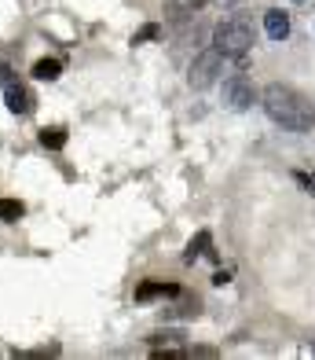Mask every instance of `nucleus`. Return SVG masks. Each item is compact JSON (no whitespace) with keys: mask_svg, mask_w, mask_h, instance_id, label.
I'll return each mask as SVG.
<instances>
[{"mask_svg":"<svg viewBox=\"0 0 315 360\" xmlns=\"http://www.w3.org/2000/svg\"><path fill=\"white\" fill-rule=\"evenodd\" d=\"M260 107H264V114H268L275 125L290 129V133H311V129H315V107H311V100L301 96L297 89L283 85V81H272V85L260 92Z\"/></svg>","mask_w":315,"mask_h":360,"instance_id":"f257e3e1","label":"nucleus"},{"mask_svg":"<svg viewBox=\"0 0 315 360\" xmlns=\"http://www.w3.org/2000/svg\"><path fill=\"white\" fill-rule=\"evenodd\" d=\"M213 48L224 59H246V52L253 48V22L246 15H231L217 30H213Z\"/></svg>","mask_w":315,"mask_h":360,"instance_id":"f03ea898","label":"nucleus"},{"mask_svg":"<svg viewBox=\"0 0 315 360\" xmlns=\"http://www.w3.org/2000/svg\"><path fill=\"white\" fill-rule=\"evenodd\" d=\"M220 74H224V56L217 52V48H206V52H198V56H194V63H191V70H187V85L202 92V89H209Z\"/></svg>","mask_w":315,"mask_h":360,"instance_id":"7ed1b4c3","label":"nucleus"},{"mask_svg":"<svg viewBox=\"0 0 315 360\" xmlns=\"http://www.w3.org/2000/svg\"><path fill=\"white\" fill-rule=\"evenodd\" d=\"M220 96H224V107H231V110H250V107L260 100L257 89H253V81L246 77V74H231V77H224Z\"/></svg>","mask_w":315,"mask_h":360,"instance_id":"20e7f679","label":"nucleus"},{"mask_svg":"<svg viewBox=\"0 0 315 360\" xmlns=\"http://www.w3.org/2000/svg\"><path fill=\"white\" fill-rule=\"evenodd\" d=\"M4 103L11 114H19V118H26V114H33V107H37V100H33V92L26 85H19V81H11V85H4Z\"/></svg>","mask_w":315,"mask_h":360,"instance_id":"39448f33","label":"nucleus"},{"mask_svg":"<svg viewBox=\"0 0 315 360\" xmlns=\"http://www.w3.org/2000/svg\"><path fill=\"white\" fill-rule=\"evenodd\" d=\"M180 287L176 283H165V280H147L136 287V302H154V298H176Z\"/></svg>","mask_w":315,"mask_h":360,"instance_id":"423d86ee","label":"nucleus"},{"mask_svg":"<svg viewBox=\"0 0 315 360\" xmlns=\"http://www.w3.org/2000/svg\"><path fill=\"white\" fill-rule=\"evenodd\" d=\"M264 30H268L272 41H286V37H290V15L279 11V8H272L268 15H264Z\"/></svg>","mask_w":315,"mask_h":360,"instance_id":"0eeeda50","label":"nucleus"},{"mask_svg":"<svg viewBox=\"0 0 315 360\" xmlns=\"http://www.w3.org/2000/svg\"><path fill=\"white\" fill-rule=\"evenodd\" d=\"M202 254H209L213 261H217V250H213V236H209V232H198V236L187 243V254H184V261L191 265V261H194V257H202Z\"/></svg>","mask_w":315,"mask_h":360,"instance_id":"6e6552de","label":"nucleus"},{"mask_svg":"<svg viewBox=\"0 0 315 360\" xmlns=\"http://www.w3.org/2000/svg\"><path fill=\"white\" fill-rule=\"evenodd\" d=\"M59 74H62L59 59H37V63H33V77H37V81H55Z\"/></svg>","mask_w":315,"mask_h":360,"instance_id":"1a4fd4ad","label":"nucleus"},{"mask_svg":"<svg viewBox=\"0 0 315 360\" xmlns=\"http://www.w3.org/2000/svg\"><path fill=\"white\" fill-rule=\"evenodd\" d=\"M41 143L48 147V151H59V147L66 143V129H41Z\"/></svg>","mask_w":315,"mask_h":360,"instance_id":"9d476101","label":"nucleus"},{"mask_svg":"<svg viewBox=\"0 0 315 360\" xmlns=\"http://www.w3.org/2000/svg\"><path fill=\"white\" fill-rule=\"evenodd\" d=\"M26 214V206L19 199H0V221H19Z\"/></svg>","mask_w":315,"mask_h":360,"instance_id":"9b49d317","label":"nucleus"},{"mask_svg":"<svg viewBox=\"0 0 315 360\" xmlns=\"http://www.w3.org/2000/svg\"><path fill=\"white\" fill-rule=\"evenodd\" d=\"M158 37H161V26L151 22V26H143L140 34H132V44H147V41H158Z\"/></svg>","mask_w":315,"mask_h":360,"instance_id":"f8f14e48","label":"nucleus"},{"mask_svg":"<svg viewBox=\"0 0 315 360\" xmlns=\"http://www.w3.org/2000/svg\"><path fill=\"white\" fill-rule=\"evenodd\" d=\"M165 316H198V298L194 302H184L176 309H165Z\"/></svg>","mask_w":315,"mask_h":360,"instance_id":"ddd939ff","label":"nucleus"},{"mask_svg":"<svg viewBox=\"0 0 315 360\" xmlns=\"http://www.w3.org/2000/svg\"><path fill=\"white\" fill-rule=\"evenodd\" d=\"M15 81V74H11V67H0V85H11Z\"/></svg>","mask_w":315,"mask_h":360,"instance_id":"4468645a","label":"nucleus"},{"mask_svg":"<svg viewBox=\"0 0 315 360\" xmlns=\"http://www.w3.org/2000/svg\"><path fill=\"white\" fill-rule=\"evenodd\" d=\"M213 283H217V287H224V283H231V272L224 269V272H217V276H213Z\"/></svg>","mask_w":315,"mask_h":360,"instance_id":"2eb2a0df","label":"nucleus"},{"mask_svg":"<svg viewBox=\"0 0 315 360\" xmlns=\"http://www.w3.org/2000/svg\"><path fill=\"white\" fill-rule=\"evenodd\" d=\"M194 356H217V349H209V346H198Z\"/></svg>","mask_w":315,"mask_h":360,"instance_id":"dca6fc26","label":"nucleus"},{"mask_svg":"<svg viewBox=\"0 0 315 360\" xmlns=\"http://www.w3.org/2000/svg\"><path fill=\"white\" fill-rule=\"evenodd\" d=\"M184 4H187V8H202V4H206V0H184Z\"/></svg>","mask_w":315,"mask_h":360,"instance_id":"f3484780","label":"nucleus"},{"mask_svg":"<svg viewBox=\"0 0 315 360\" xmlns=\"http://www.w3.org/2000/svg\"><path fill=\"white\" fill-rule=\"evenodd\" d=\"M220 4H235V0H220Z\"/></svg>","mask_w":315,"mask_h":360,"instance_id":"a211bd4d","label":"nucleus"},{"mask_svg":"<svg viewBox=\"0 0 315 360\" xmlns=\"http://www.w3.org/2000/svg\"><path fill=\"white\" fill-rule=\"evenodd\" d=\"M297 4H304V0H297Z\"/></svg>","mask_w":315,"mask_h":360,"instance_id":"6ab92c4d","label":"nucleus"},{"mask_svg":"<svg viewBox=\"0 0 315 360\" xmlns=\"http://www.w3.org/2000/svg\"><path fill=\"white\" fill-rule=\"evenodd\" d=\"M311 180H315V176H311Z\"/></svg>","mask_w":315,"mask_h":360,"instance_id":"aec40b11","label":"nucleus"},{"mask_svg":"<svg viewBox=\"0 0 315 360\" xmlns=\"http://www.w3.org/2000/svg\"><path fill=\"white\" fill-rule=\"evenodd\" d=\"M311 353H315V349H311Z\"/></svg>","mask_w":315,"mask_h":360,"instance_id":"412c9836","label":"nucleus"}]
</instances>
